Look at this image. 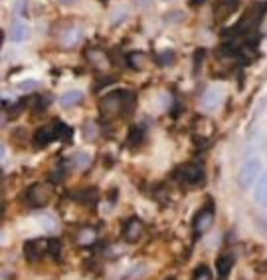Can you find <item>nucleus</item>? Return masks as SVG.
Returning <instances> with one entry per match:
<instances>
[{"mask_svg":"<svg viewBox=\"0 0 267 280\" xmlns=\"http://www.w3.org/2000/svg\"><path fill=\"white\" fill-rule=\"evenodd\" d=\"M2 240H4V234L0 233V242H2Z\"/></svg>","mask_w":267,"mask_h":280,"instance_id":"f704fd0d","label":"nucleus"},{"mask_svg":"<svg viewBox=\"0 0 267 280\" xmlns=\"http://www.w3.org/2000/svg\"><path fill=\"white\" fill-rule=\"evenodd\" d=\"M206 0H190V4H194V6H198V4H204Z\"/></svg>","mask_w":267,"mask_h":280,"instance_id":"473e14b6","label":"nucleus"},{"mask_svg":"<svg viewBox=\"0 0 267 280\" xmlns=\"http://www.w3.org/2000/svg\"><path fill=\"white\" fill-rule=\"evenodd\" d=\"M174 52L172 50H164V52H160L158 56H156V62L160 64V66H170L172 62H174Z\"/></svg>","mask_w":267,"mask_h":280,"instance_id":"6ab92c4d","label":"nucleus"},{"mask_svg":"<svg viewBox=\"0 0 267 280\" xmlns=\"http://www.w3.org/2000/svg\"><path fill=\"white\" fill-rule=\"evenodd\" d=\"M32 141H34L36 147H46V145H50L52 141H56V125L50 123V125H46V127H40V129L34 133Z\"/></svg>","mask_w":267,"mask_h":280,"instance_id":"9b49d317","label":"nucleus"},{"mask_svg":"<svg viewBox=\"0 0 267 280\" xmlns=\"http://www.w3.org/2000/svg\"><path fill=\"white\" fill-rule=\"evenodd\" d=\"M60 2H62V4H73L75 0H60Z\"/></svg>","mask_w":267,"mask_h":280,"instance_id":"72a5a7b5","label":"nucleus"},{"mask_svg":"<svg viewBox=\"0 0 267 280\" xmlns=\"http://www.w3.org/2000/svg\"><path fill=\"white\" fill-rule=\"evenodd\" d=\"M81 40H83V30H81L79 26H73V28H69L66 34H64L62 44L67 48H71V46H77Z\"/></svg>","mask_w":267,"mask_h":280,"instance_id":"4468645a","label":"nucleus"},{"mask_svg":"<svg viewBox=\"0 0 267 280\" xmlns=\"http://www.w3.org/2000/svg\"><path fill=\"white\" fill-rule=\"evenodd\" d=\"M176 179L184 185H198L204 179V167L202 163H188L178 167Z\"/></svg>","mask_w":267,"mask_h":280,"instance_id":"20e7f679","label":"nucleus"},{"mask_svg":"<svg viewBox=\"0 0 267 280\" xmlns=\"http://www.w3.org/2000/svg\"><path fill=\"white\" fill-rule=\"evenodd\" d=\"M145 54H141V52H133V54H129L127 56V62H129V66L135 68V70H139L141 66H143V62H145V58H143Z\"/></svg>","mask_w":267,"mask_h":280,"instance_id":"aec40b11","label":"nucleus"},{"mask_svg":"<svg viewBox=\"0 0 267 280\" xmlns=\"http://www.w3.org/2000/svg\"><path fill=\"white\" fill-rule=\"evenodd\" d=\"M16 12H18V16H28V10H26V0H18V4H16Z\"/></svg>","mask_w":267,"mask_h":280,"instance_id":"cd10ccee","label":"nucleus"},{"mask_svg":"<svg viewBox=\"0 0 267 280\" xmlns=\"http://www.w3.org/2000/svg\"><path fill=\"white\" fill-rule=\"evenodd\" d=\"M0 46H2V32H0Z\"/></svg>","mask_w":267,"mask_h":280,"instance_id":"c9c22d12","label":"nucleus"},{"mask_svg":"<svg viewBox=\"0 0 267 280\" xmlns=\"http://www.w3.org/2000/svg\"><path fill=\"white\" fill-rule=\"evenodd\" d=\"M212 223H214V207H212V203H208V205L196 215V219H194V229H196L198 233H204L206 229L212 227Z\"/></svg>","mask_w":267,"mask_h":280,"instance_id":"1a4fd4ad","label":"nucleus"},{"mask_svg":"<svg viewBox=\"0 0 267 280\" xmlns=\"http://www.w3.org/2000/svg\"><path fill=\"white\" fill-rule=\"evenodd\" d=\"M164 20H166V22H180V20H184V14H182V12L166 14V16H164Z\"/></svg>","mask_w":267,"mask_h":280,"instance_id":"a878e982","label":"nucleus"},{"mask_svg":"<svg viewBox=\"0 0 267 280\" xmlns=\"http://www.w3.org/2000/svg\"><path fill=\"white\" fill-rule=\"evenodd\" d=\"M141 234H143V223L137 217H131L123 227V238L127 242H137L141 238Z\"/></svg>","mask_w":267,"mask_h":280,"instance_id":"9d476101","label":"nucleus"},{"mask_svg":"<svg viewBox=\"0 0 267 280\" xmlns=\"http://www.w3.org/2000/svg\"><path fill=\"white\" fill-rule=\"evenodd\" d=\"M38 86H40V82H38V80H24V82L18 84V88H20L22 92H34Z\"/></svg>","mask_w":267,"mask_h":280,"instance_id":"4be33fe9","label":"nucleus"},{"mask_svg":"<svg viewBox=\"0 0 267 280\" xmlns=\"http://www.w3.org/2000/svg\"><path fill=\"white\" fill-rule=\"evenodd\" d=\"M129 92H111L107 97H103L101 101V114L103 116H117L125 112V99H127Z\"/></svg>","mask_w":267,"mask_h":280,"instance_id":"7ed1b4c3","label":"nucleus"},{"mask_svg":"<svg viewBox=\"0 0 267 280\" xmlns=\"http://www.w3.org/2000/svg\"><path fill=\"white\" fill-rule=\"evenodd\" d=\"M48 253V240L44 238H32L24 244V257L30 262H38Z\"/></svg>","mask_w":267,"mask_h":280,"instance_id":"423d86ee","label":"nucleus"},{"mask_svg":"<svg viewBox=\"0 0 267 280\" xmlns=\"http://www.w3.org/2000/svg\"><path fill=\"white\" fill-rule=\"evenodd\" d=\"M40 223H42V227L50 229V231H54V229H56V221H54L52 217H46V219H42Z\"/></svg>","mask_w":267,"mask_h":280,"instance_id":"bb28decb","label":"nucleus"},{"mask_svg":"<svg viewBox=\"0 0 267 280\" xmlns=\"http://www.w3.org/2000/svg\"><path fill=\"white\" fill-rule=\"evenodd\" d=\"M261 167H263V161L259 157L245 159L240 167V171H238V185L242 189H249L251 185H255V181L261 175Z\"/></svg>","mask_w":267,"mask_h":280,"instance_id":"f03ea898","label":"nucleus"},{"mask_svg":"<svg viewBox=\"0 0 267 280\" xmlns=\"http://www.w3.org/2000/svg\"><path fill=\"white\" fill-rule=\"evenodd\" d=\"M253 201L259 207H265L267 209V171L263 175H259V179L255 181V187H253Z\"/></svg>","mask_w":267,"mask_h":280,"instance_id":"f8f14e48","label":"nucleus"},{"mask_svg":"<svg viewBox=\"0 0 267 280\" xmlns=\"http://www.w3.org/2000/svg\"><path fill=\"white\" fill-rule=\"evenodd\" d=\"M95 231L93 229H83L81 233L77 234V242L79 244H83V247H87V244H93V240H95Z\"/></svg>","mask_w":267,"mask_h":280,"instance_id":"a211bd4d","label":"nucleus"},{"mask_svg":"<svg viewBox=\"0 0 267 280\" xmlns=\"http://www.w3.org/2000/svg\"><path fill=\"white\" fill-rule=\"evenodd\" d=\"M12 42H16V44H22L28 40V36H30V26L22 20H16V22L12 24Z\"/></svg>","mask_w":267,"mask_h":280,"instance_id":"ddd939ff","label":"nucleus"},{"mask_svg":"<svg viewBox=\"0 0 267 280\" xmlns=\"http://www.w3.org/2000/svg\"><path fill=\"white\" fill-rule=\"evenodd\" d=\"M4 155H6V147H4V145H2V143H0V159H2V157H4Z\"/></svg>","mask_w":267,"mask_h":280,"instance_id":"7c9ffc66","label":"nucleus"},{"mask_svg":"<svg viewBox=\"0 0 267 280\" xmlns=\"http://www.w3.org/2000/svg\"><path fill=\"white\" fill-rule=\"evenodd\" d=\"M240 6V0H216L214 4V20L216 22H226Z\"/></svg>","mask_w":267,"mask_h":280,"instance_id":"0eeeda50","label":"nucleus"},{"mask_svg":"<svg viewBox=\"0 0 267 280\" xmlns=\"http://www.w3.org/2000/svg\"><path fill=\"white\" fill-rule=\"evenodd\" d=\"M48 253H50L54 258H58L60 257V253H62V242H60L58 238H50V240H48Z\"/></svg>","mask_w":267,"mask_h":280,"instance_id":"412c9836","label":"nucleus"},{"mask_svg":"<svg viewBox=\"0 0 267 280\" xmlns=\"http://www.w3.org/2000/svg\"><path fill=\"white\" fill-rule=\"evenodd\" d=\"M265 12H267V2H255L253 6H249V10L245 12L244 16L236 22V26L224 30V36H226V38H228V36L240 38V36H244V34H249L251 30L257 28V24H259V20L263 18ZM232 38H230V40H232Z\"/></svg>","mask_w":267,"mask_h":280,"instance_id":"f257e3e1","label":"nucleus"},{"mask_svg":"<svg viewBox=\"0 0 267 280\" xmlns=\"http://www.w3.org/2000/svg\"><path fill=\"white\" fill-rule=\"evenodd\" d=\"M26 197H28V205L30 207H44L48 203V199H50V191L42 183H36V185H32L28 189Z\"/></svg>","mask_w":267,"mask_h":280,"instance_id":"6e6552de","label":"nucleus"},{"mask_svg":"<svg viewBox=\"0 0 267 280\" xmlns=\"http://www.w3.org/2000/svg\"><path fill=\"white\" fill-rule=\"evenodd\" d=\"M216 268H218V274L220 276H228L230 274V270L234 268V257L232 255H224V257L218 258V262H216Z\"/></svg>","mask_w":267,"mask_h":280,"instance_id":"dca6fc26","label":"nucleus"},{"mask_svg":"<svg viewBox=\"0 0 267 280\" xmlns=\"http://www.w3.org/2000/svg\"><path fill=\"white\" fill-rule=\"evenodd\" d=\"M224 97H226V92H224L222 86H212L204 92V97H202V106L206 112H216L220 106H222Z\"/></svg>","mask_w":267,"mask_h":280,"instance_id":"39448f33","label":"nucleus"},{"mask_svg":"<svg viewBox=\"0 0 267 280\" xmlns=\"http://www.w3.org/2000/svg\"><path fill=\"white\" fill-rule=\"evenodd\" d=\"M79 101H83V92L81 90H69L60 97V103L64 108H71V106H77Z\"/></svg>","mask_w":267,"mask_h":280,"instance_id":"2eb2a0df","label":"nucleus"},{"mask_svg":"<svg viewBox=\"0 0 267 280\" xmlns=\"http://www.w3.org/2000/svg\"><path fill=\"white\" fill-rule=\"evenodd\" d=\"M194 280H212L208 266H198V270L194 272Z\"/></svg>","mask_w":267,"mask_h":280,"instance_id":"5701e85b","label":"nucleus"},{"mask_svg":"<svg viewBox=\"0 0 267 280\" xmlns=\"http://www.w3.org/2000/svg\"><path fill=\"white\" fill-rule=\"evenodd\" d=\"M83 133H85V139H93V137L97 135V127L93 125V121H87V123H85Z\"/></svg>","mask_w":267,"mask_h":280,"instance_id":"b1692460","label":"nucleus"},{"mask_svg":"<svg viewBox=\"0 0 267 280\" xmlns=\"http://www.w3.org/2000/svg\"><path fill=\"white\" fill-rule=\"evenodd\" d=\"M119 8H121V10H119V14L113 18V22H115V24H119L121 20H123V18H127V8H125V6H119Z\"/></svg>","mask_w":267,"mask_h":280,"instance_id":"c85d7f7f","label":"nucleus"},{"mask_svg":"<svg viewBox=\"0 0 267 280\" xmlns=\"http://www.w3.org/2000/svg\"><path fill=\"white\" fill-rule=\"evenodd\" d=\"M71 161H73L75 167L85 169V167H89V163H91V155H89V153H83V151H77V153L71 157Z\"/></svg>","mask_w":267,"mask_h":280,"instance_id":"f3484780","label":"nucleus"},{"mask_svg":"<svg viewBox=\"0 0 267 280\" xmlns=\"http://www.w3.org/2000/svg\"><path fill=\"white\" fill-rule=\"evenodd\" d=\"M129 135H131V137H129V141H131L133 145H137L139 141H143V129H141V127H133Z\"/></svg>","mask_w":267,"mask_h":280,"instance_id":"393cba45","label":"nucleus"},{"mask_svg":"<svg viewBox=\"0 0 267 280\" xmlns=\"http://www.w3.org/2000/svg\"><path fill=\"white\" fill-rule=\"evenodd\" d=\"M137 2H139V4H141V6H149V4H151V2H153V0H137Z\"/></svg>","mask_w":267,"mask_h":280,"instance_id":"2f4dec72","label":"nucleus"},{"mask_svg":"<svg viewBox=\"0 0 267 280\" xmlns=\"http://www.w3.org/2000/svg\"><path fill=\"white\" fill-rule=\"evenodd\" d=\"M4 125H6V116L0 112V127H4Z\"/></svg>","mask_w":267,"mask_h":280,"instance_id":"c756f323","label":"nucleus"}]
</instances>
